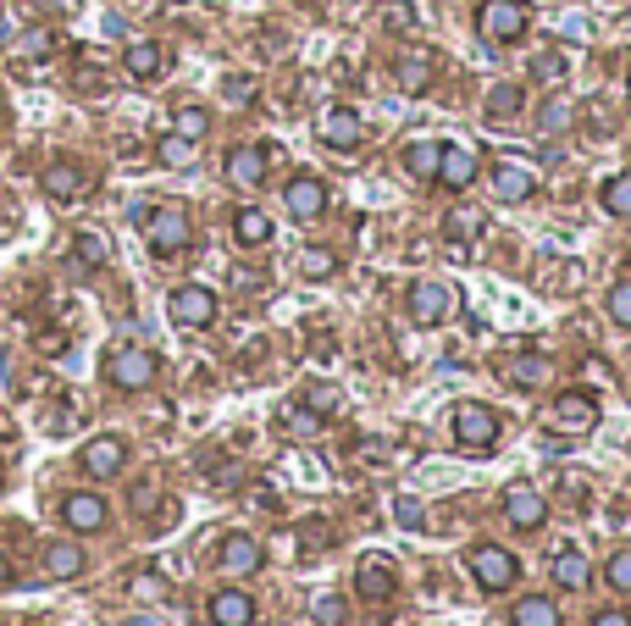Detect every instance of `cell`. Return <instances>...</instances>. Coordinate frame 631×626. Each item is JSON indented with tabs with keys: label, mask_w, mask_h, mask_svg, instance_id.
<instances>
[{
	"label": "cell",
	"mask_w": 631,
	"mask_h": 626,
	"mask_svg": "<svg viewBox=\"0 0 631 626\" xmlns=\"http://www.w3.org/2000/svg\"><path fill=\"white\" fill-rule=\"evenodd\" d=\"M554 421L560 427H598V399L593 394H582V389H565V394H554Z\"/></svg>",
	"instance_id": "cell-20"
},
{
	"label": "cell",
	"mask_w": 631,
	"mask_h": 626,
	"mask_svg": "<svg viewBox=\"0 0 631 626\" xmlns=\"http://www.w3.org/2000/svg\"><path fill=\"white\" fill-rule=\"evenodd\" d=\"M354 593H360V599H372V604H388V599L399 593V577H394V566H388L383 555L360 560V566H354Z\"/></svg>",
	"instance_id": "cell-12"
},
{
	"label": "cell",
	"mask_w": 631,
	"mask_h": 626,
	"mask_svg": "<svg viewBox=\"0 0 631 626\" xmlns=\"http://www.w3.org/2000/svg\"><path fill=\"white\" fill-rule=\"evenodd\" d=\"M128 505L144 515V510H155V505H161V488H155V483H139V488L128 494Z\"/></svg>",
	"instance_id": "cell-41"
},
{
	"label": "cell",
	"mask_w": 631,
	"mask_h": 626,
	"mask_svg": "<svg viewBox=\"0 0 631 626\" xmlns=\"http://www.w3.org/2000/svg\"><path fill=\"white\" fill-rule=\"evenodd\" d=\"M300 273L322 283V278H332V273H338V255H332V250H305V255H300Z\"/></svg>",
	"instance_id": "cell-35"
},
{
	"label": "cell",
	"mask_w": 631,
	"mask_h": 626,
	"mask_svg": "<svg viewBox=\"0 0 631 626\" xmlns=\"http://www.w3.org/2000/svg\"><path fill=\"white\" fill-rule=\"evenodd\" d=\"M443 233H448V239H477V233H482V211H471V206H460V211H448Z\"/></svg>",
	"instance_id": "cell-34"
},
{
	"label": "cell",
	"mask_w": 631,
	"mask_h": 626,
	"mask_svg": "<svg viewBox=\"0 0 631 626\" xmlns=\"http://www.w3.org/2000/svg\"><path fill=\"white\" fill-rule=\"evenodd\" d=\"M626 95H631V78H626Z\"/></svg>",
	"instance_id": "cell-50"
},
{
	"label": "cell",
	"mask_w": 631,
	"mask_h": 626,
	"mask_svg": "<svg viewBox=\"0 0 631 626\" xmlns=\"http://www.w3.org/2000/svg\"><path fill=\"white\" fill-rule=\"evenodd\" d=\"M266 161H272V150L233 144V150H227V177H233L238 189H260V184H266Z\"/></svg>",
	"instance_id": "cell-14"
},
{
	"label": "cell",
	"mask_w": 631,
	"mask_h": 626,
	"mask_svg": "<svg viewBox=\"0 0 631 626\" xmlns=\"http://www.w3.org/2000/svg\"><path fill=\"white\" fill-rule=\"evenodd\" d=\"M477 166H482V161H477L471 144H443L432 184H443V189H471V184H477Z\"/></svg>",
	"instance_id": "cell-9"
},
{
	"label": "cell",
	"mask_w": 631,
	"mask_h": 626,
	"mask_svg": "<svg viewBox=\"0 0 631 626\" xmlns=\"http://www.w3.org/2000/svg\"><path fill=\"white\" fill-rule=\"evenodd\" d=\"M260 544L249 538V532H233V538H222V549H217V566L222 571H233V577H249V571H260Z\"/></svg>",
	"instance_id": "cell-18"
},
{
	"label": "cell",
	"mask_w": 631,
	"mask_h": 626,
	"mask_svg": "<svg viewBox=\"0 0 631 626\" xmlns=\"http://www.w3.org/2000/svg\"><path fill=\"white\" fill-rule=\"evenodd\" d=\"M249 95H255L249 78H227V101H233V106H249Z\"/></svg>",
	"instance_id": "cell-44"
},
{
	"label": "cell",
	"mask_w": 631,
	"mask_h": 626,
	"mask_svg": "<svg viewBox=\"0 0 631 626\" xmlns=\"http://www.w3.org/2000/svg\"><path fill=\"white\" fill-rule=\"evenodd\" d=\"M316 134H322L327 150H354L360 139H366V123H360V112H349V106H332V112H322Z\"/></svg>",
	"instance_id": "cell-11"
},
{
	"label": "cell",
	"mask_w": 631,
	"mask_h": 626,
	"mask_svg": "<svg viewBox=\"0 0 631 626\" xmlns=\"http://www.w3.org/2000/svg\"><path fill=\"white\" fill-rule=\"evenodd\" d=\"M526 23H531V12L521 7V0H482L477 7V34L488 45H515L526 34Z\"/></svg>",
	"instance_id": "cell-2"
},
{
	"label": "cell",
	"mask_w": 631,
	"mask_h": 626,
	"mask_svg": "<svg viewBox=\"0 0 631 626\" xmlns=\"http://www.w3.org/2000/svg\"><path fill=\"white\" fill-rule=\"evenodd\" d=\"M499 410L493 405H477V399H466L460 410H455V443L460 450H471V455H488L493 443H499Z\"/></svg>",
	"instance_id": "cell-3"
},
{
	"label": "cell",
	"mask_w": 631,
	"mask_h": 626,
	"mask_svg": "<svg viewBox=\"0 0 631 626\" xmlns=\"http://www.w3.org/2000/svg\"><path fill=\"white\" fill-rule=\"evenodd\" d=\"M571 123V106L565 101H554V106H544V134H560Z\"/></svg>",
	"instance_id": "cell-43"
},
{
	"label": "cell",
	"mask_w": 631,
	"mask_h": 626,
	"mask_svg": "<svg viewBox=\"0 0 631 626\" xmlns=\"http://www.w3.org/2000/svg\"><path fill=\"white\" fill-rule=\"evenodd\" d=\"M521 101H526V95H521V83H499L493 95H488V123L515 117V112H521Z\"/></svg>",
	"instance_id": "cell-32"
},
{
	"label": "cell",
	"mask_w": 631,
	"mask_h": 626,
	"mask_svg": "<svg viewBox=\"0 0 631 626\" xmlns=\"http://www.w3.org/2000/svg\"><path fill=\"white\" fill-rule=\"evenodd\" d=\"M283 211H289L294 222H316V217L327 211V184H322V177H311V172L289 177V189H283Z\"/></svg>",
	"instance_id": "cell-8"
},
{
	"label": "cell",
	"mask_w": 631,
	"mask_h": 626,
	"mask_svg": "<svg viewBox=\"0 0 631 626\" xmlns=\"http://www.w3.org/2000/svg\"><path fill=\"white\" fill-rule=\"evenodd\" d=\"M437 155H443V144H437V139H416V144H405L399 166L416 177V184H432V177H437Z\"/></svg>",
	"instance_id": "cell-23"
},
{
	"label": "cell",
	"mask_w": 631,
	"mask_h": 626,
	"mask_svg": "<svg viewBox=\"0 0 631 626\" xmlns=\"http://www.w3.org/2000/svg\"><path fill=\"white\" fill-rule=\"evenodd\" d=\"M432 78H437V61H432L426 50H416V56H399V61H394V83L405 89V95H426Z\"/></svg>",
	"instance_id": "cell-21"
},
{
	"label": "cell",
	"mask_w": 631,
	"mask_h": 626,
	"mask_svg": "<svg viewBox=\"0 0 631 626\" xmlns=\"http://www.w3.org/2000/svg\"><path fill=\"white\" fill-rule=\"evenodd\" d=\"M554 582H560L565 593H582V588L593 582V566H587L576 549H560V560H554Z\"/></svg>",
	"instance_id": "cell-28"
},
{
	"label": "cell",
	"mask_w": 631,
	"mask_h": 626,
	"mask_svg": "<svg viewBox=\"0 0 631 626\" xmlns=\"http://www.w3.org/2000/svg\"><path fill=\"white\" fill-rule=\"evenodd\" d=\"M166 311H172L177 327H211L217 322V294L200 289V283H184V289H172Z\"/></svg>",
	"instance_id": "cell-6"
},
{
	"label": "cell",
	"mask_w": 631,
	"mask_h": 626,
	"mask_svg": "<svg viewBox=\"0 0 631 626\" xmlns=\"http://www.w3.org/2000/svg\"><path fill=\"white\" fill-rule=\"evenodd\" d=\"M139 222H144V239H150L155 255H184L195 244V222H189L184 206H144Z\"/></svg>",
	"instance_id": "cell-1"
},
{
	"label": "cell",
	"mask_w": 631,
	"mask_h": 626,
	"mask_svg": "<svg viewBox=\"0 0 631 626\" xmlns=\"http://www.w3.org/2000/svg\"><path fill=\"white\" fill-rule=\"evenodd\" d=\"M448 305H455V300H448V289H443V283H432V278H426V283H416V289L405 294V311H410V322H416V327H437V322L448 316Z\"/></svg>",
	"instance_id": "cell-13"
},
{
	"label": "cell",
	"mask_w": 631,
	"mask_h": 626,
	"mask_svg": "<svg viewBox=\"0 0 631 626\" xmlns=\"http://www.w3.org/2000/svg\"><path fill=\"white\" fill-rule=\"evenodd\" d=\"M604 305H609V316H615L620 327H631V278H620V283L609 289V300H604Z\"/></svg>",
	"instance_id": "cell-38"
},
{
	"label": "cell",
	"mask_w": 631,
	"mask_h": 626,
	"mask_svg": "<svg viewBox=\"0 0 631 626\" xmlns=\"http://www.w3.org/2000/svg\"><path fill=\"white\" fill-rule=\"evenodd\" d=\"M106 515H112V510H106L101 494H67V499H61V521H67L72 532H101Z\"/></svg>",
	"instance_id": "cell-17"
},
{
	"label": "cell",
	"mask_w": 631,
	"mask_h": 626,
	"mask_svg": "<svg viewBox=\"0 0 631 626\" xmlns=\"http://www.w3.org/2000/svg\"><path fill=\"white\" fill-rule=\"evenodd\" d=\"M598 200H604V211H609V217H631V172H615V177H604Z\"/></svg>",
	"instance_id": "cell-30"
},
{
	"label": "cell",
	"mask_w": 631,
	"mask_h": 626,
	"mask_svg": "<svg viewBox=\"0 0 631 626\" xmlns=\"http://www.w3.org/2000/svg\"><path fill=\"white\" fill-rule=\"evenodd\" d=\"M582 378H587V383H609V378H615V372H609V367H604V361H587V367H582Z\"/></svg>",
	"instance_id": "cell-48"
},
{
	"label": "cell",
	"mask_w": 631,
	"mask_h": 626,
	"mask_svg": "<svg viewBox=\"0 0 631 626\" xmlns=\"http://www.w3.org/2000/svg\"><path fill=\"white\" fill-rule=\"evenodd\" d=\"M394 515H399V526H421V505H416V499H399Z\"/></svg>",
	"instance_id": "cell-45"
},
{
	"label": "cell",
	"mask_w": 631,
	"mask_h": 626,
	"mask_svg": "<svg viewBox=\"0 0 631 626\" xmlns=\"http://www.w3.org/2000/svg\"><path fill=\"white\" fill-rule=\"evenodd\" d=\"M39 184H45V195H50V200H78V195L89 189V172H83L78 161H50Z\"/></svg>",
	"instance_id": "cell-19"
},
{
	"label": "cell",
	"mask_w": 631,
	"mask_h": 626,
	"mask_svg": "<svg viewBox=\"0 0 631 626\" xmlns=\"http://www.w3.org/2000/svg\"><path fill=\"white\" fill-rule=\"evenodd\" d=\"M0 588H12V566L7 560H0Z\"/></svg>",
	"instance_id": "cell-49"
},
{
	"label": "cell",
	"mask_w": 631,
	"mask_h": 626,
	"mask_svg": "<svg viewBox=\"0 0 631 626\" xmlns=\"http://www.w3.org/2000/svg\"><path fill=\"white\" fill-rule=\"evenodd\" d=\"M155 372H161V361H155L150 349H139V344L117 349L112 361H106V383H112V389H128V394L150 389V383H155Z\"/></svg>",
	"instance_id": "cell-4"
},
{
	"label": "cell",
	"mask_w": 631,
	"mask_h": 626,
	"mask_svg": "<svg viewBox=\"0 0 631 626\" xmlns=\"http://www.w3.org/2000/svg\"><path fill=\"white\" fill-rule=\"evenodd\" d=\"M593 626H631V615H626V610H598Z\"/></svg>",
	"instance_id": "cell-47"
},
{
	"label": "cell",
	"mask_w": 631,
	"mask_h": 626,
	"mask_svg": "<svg viewBox=\"0 0 631 626\" xmlns=\"http://www.w3.org/2000/svg\"><path fill=\"white\" fill-rule=\"evenodd\" d=\"M72 260L83 266V273H95V266L112 260V239H106L101 228H83V233L72 239Z\"/></svg>",
	"instance_id": "cell-25"
},
{
	"label": "cell",
	"mask_w": 631,
	"mask_h": 626,
	"mask_svg": "<svg viewBox=\"0 0 631 626\" xmlns=\"http://www.w3.org/2000/svg\"><path fill=\"white\" fill-rule=\"evenodd\" d=\"M493 195H499L504 206L531 200V195H537V177H531V166H526V161H499V166H493Z\"/></svg>",
	"instance_id": "cell-15"
},
{
	"label": "cell",
	"mask_w": 631,
	"mask_h": 626,
	"mask_svg": "<svg viewBox=\"0 0 631 626\" xmlns=\"http://www.w3.org/2000/svg\"><path fill=\"white\" fill-rule=\"evenodd\" d=\"M83 571V549L78 544H50L45 549V577L50 582H67V577H78Z\"/></svg>",
	"instance_id": "cell-27"
},
{
	"label": "cell",
	"mask_w": 631,
	"mask_h": 626,
	"mask_svg": "<svg viewBox=\"0 0 631 626\" xmlns=\"http://www.w3.org/2000/svg\"><path fill=\"white\" fill-rule=\"evenodd\" d=\"M172 134H184L189 144H200V139L211 134V112H206V106H177V117H172Z\"/></svg>",
	"instance_id": "cell-31"
},
{
	"label": "cell",
	"mask_w": 631,
	"mask_h": 626,
	"mask_svg": "<svg viewBox=\"0 0 631 626\" xmlns=\"http://www.w3.org/2000/svg\"><path fill=\"white\" fill-rule=\"evenodd\" d=\"M155 155H161V166H195V144H189L184 134H166V139L155 144Z\"/></svg>",
	"instance_id": "cell-33"
},
{
	"label": "cell",
	"mask_w": 631,
	"mask_h": 626,
	"mask_svg": "<svg viewBox=\"0 0 631 626\" xmlns=\"http://www.w3.org/2000/svg\"><path fill=\"white\" fill-rule=\"evenodd\" d=\"M233 239H238L244 250H260L266 239H272V217H266L260 206H244V211H233Z\"/></svg>",
	"instance_id": "cell-24"
},
{
	"label": "cell",
	"mask_w": 631,
	"mask_h": 626,
	"mask_svg": "<svg viewBox=\"0 0 631 626\" xmlns=\"http://www.w3.org/2000/svg\"><path fill=\"white\" fill-rule=\"evenodd\" d=\"M471 577H477V588H488V593H504V588H515V577H521V560H515L504 544H477V549H471Z\"/></svg>",
	"instance_id": "cell-5"
},
{
	"label": "cell",
	"mask_w": 631,
	"mask_h": 626,
	"mask_svg": "<svg viewBox=\"0 0 631 626\" xmlns=\"http://www.w3.org/2000/svg\"><path fill=\"white\" fill-rule=\"evenodd\" d=\"M206 615H211V626H255V599L244 588H222V593H211Z\"/></svg>",
	"instance_id": "cell-16"
},
{
	"label": "cell",
	"mask_w": 631,
	"mask_h": 626,
	"mask_svg": "<svg viewBox=\"0 0 631 626\" xmlns=\"http://www.w3.org/2000/svg\"><path fill=\"white\" fill-rule=\"evenodd\" d=\"M504 521H510L515 532H537V526L549 521L544 494H537L531 483H510V488H504Z\"/></svg>",
	"instance_id": "cell-7"
},
{
	"label": "cell",
	"mask_w": 631,
	"mask_h": 626,
	"mask_svg": "<svg viewBox=\"0 0 631 626\" xmlns=\"http://www.w3.org/2000/svg\"><path fill=\"white\" fill-rule=\"evenodd\" d=\"M305 405H311V410H316V416H332V410H338V394H332V389H322V383H316V389H305Z\"/></svg>",
	"instance_id": "cell-40"
},
{
	"label": "cell",
	"mask_w": 631,
	"mask_h": 626,
	"mask_svg": "<svg viewBox=\"0 0 631 626\" xmlns=\"http://www.w3.org/2000/svg\"><path fill=\"white\" fill-rule=\"evenodd\" d=\"M510 621H515V626H565V621H560V610H554V604H549L544 593H531V599H521Z\"/></svg>",
	"instance_id": "cell-29"
},
{
	"label": "cell",
	"mask_w": 631,
	"mask_h": 626,
	"mask_svg": "<svg viewBox=\"0 0 631 626\" xmlns=\"http://www.w3.org/2000/svg\"><path fill=\"white\" fill-rule=\"evenodd\" d=\"M283 421H289V432H294V438H316V432H322V416H316L311 405H305V410H289Z\"/></svg>",
	"instance_id": "cell-39"
},
{
	"label": "cell",
	"mask_w": 631,
	"mask_h": 626,
	"mask_svg": "<svg viewBox=\"0 0 631 626\" xmlns=\"http://www.w3.org/2000/svg\"><path fill=\"white\" fill-rule=\"evenodd\" d=\"M604 582H609L615 593H631V549H615V555H609V566H604Z\"/></svg>",
	"instance_id": "cell-36"
},
{
	"label": "cell",
	"mask_w": 631,
	"mask_h": 626,
	"mask_svg": "<svg viewBox=\"0 0 631 626\" xmlns=\"http://www.w3.org/2000/svg\"><path fill=\"white\" fill-rule=\"evenodd\" d=\"M50 45H56V39H50L45 28H39V34H23V39H17V50H23V56H50Z\"/></svg>",
	"instance_id": "cell-42"
},
{
	"label": "cell",
	"mask_w": 631,
	"mask_h": 626,
	"mask_svg": "<svg viewBox=\"0 0 631 626\" xmlns=\"http://www.w3.org/2000/svg\"><path fill=\"white\" fill-rule=\"evenodd\" d=\"M128 466V443L101 432V438H89L83 443V477H117Z\"/></svg>",
	"instance_id": "cell-10"
},
{
	"label": "cell",
	"mask_w": 631,
	"mask_h": 626,
	"mask_svg": "<svg viewBox=\"0 0 631 626\" xmlns=\"http://www.w3.org/2000/svg\"><path fill=\"white\" fill-rule=\"evenodd\" d=\"M531 78H537V83H565V56H560V50H544V56L531 61Z\"/></svg>",
	"instance_id": "cell-37"
},
{
	"label": "cell",
	"mask_w": 631,
	"mask_h": 626,
	"mask_svg": "<svg viewBox=\"0 0 631 626\" xmlns=\"http://www.w3.org/2000/svg\"><path fill=\"white\" fill-rule=\"evenodd\" d=\"M122 67H128V78H155V72L166 67V56H161L155 39H133L128 56H122Z\"/></svg>",
	"instance_id": "cell-26"
},
{
	"label": "cell",
	"mask_w": 631,
	"mask_h": 626,
	"mask_svg": "<svg viewBox=\"0 0 631 626\" xmlns=\"http://www.w3.org/2000/svg\"><path fill=\"white\" fill-rule=\"evenodd\" d=\"M316 621L338 626V621H343V604H338V599H322V604H316Z\"/></svg>",
	"instance_id": "cell-46"
},
{
	"label": "cell",
	"mask_w": 631,
	"mask_h": 626,
	"mask_svg": "<svg viewBox=\"0 0 631 626\" xmlns=\"http://www.w3.org/2000/svg\"><path fill=\"white\" fill-rule=\"evenodd\" d=\"M515 389H549V355H531V349H521V355H510V361L499 367Z\"/></svg>",
	"instance_id": "cell-22"
}]
</instances>
